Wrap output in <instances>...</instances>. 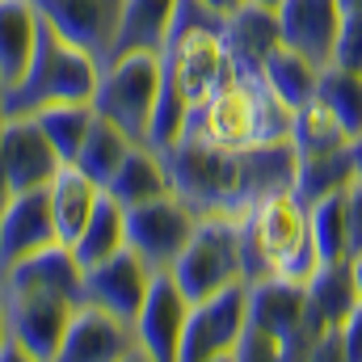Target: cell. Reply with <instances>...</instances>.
I'll use <instances>...</instances> for the list:
<instances>
[{
	"label": "cell",
	"mask_w": 362,
	"mask_h": 362,
	"mask_svg": "<svg viewBox=\"0 0 362 362\" xmlns=\"http://www.w3.org/2000/svg\"><path fill=\"white\" fill-rule=\"evenodd\" d=\"M169 189L198 215H223V219H240L249 215L253 202L270 198L278 189H291L295 181V144H257L245 152H223L198 139H185L160 148Z\"/></svg>",
	"instance_id": "cell-1"
},
{
	"label": "cell",
	"mask_w": 362,
	"mask_h": 362,
	"mask_svg": "<svg viewBox=\"0 0 362 362\" xmlns=\"http://www.w3.org/2000/svg\"><path fill=\"white\" fill-rule=\"evenodd\" d=\"M0 299L8 312V333L21 341L30 362H59L68 320L85 303L81 262L55 240L0 274Z\"/></svg>",
	"instance_id": "cell-2"
},
{
	"label": "cell",
	"mask_w": 362,
	"mask_h": 362,
	"mask_svg": "<svg viewBox=\"0 0 362 362\" xmlns=\"http://www.w3.org/2000/svg\"><path fill=\"white\" fill-rule=\"evenodd\" d=\"M291 122H295V110L262 76L228 72L202 101L189 105L185 139H198L223 152H245L257 144H291Z\"/></svg>",
	"instance_id": "cell-3"
},
{
	"label": "cell",
	"mask_w": 362,
	"mask_h": 362,
	"mask_svg": "<svg viewBox=\"0 0 362 362\" xmlns=\"http://www.w3.org/2000/svg\"><path fill=\"white\" fill-rule=\"evenodd\" d=\"M240 223V262L245 282L257 278H295L308 282L320 257L312 245V223H308V202L295 189H278L270 198L253 202Z\"/></svg>",
	"instance_id": "cell-4"
},
{
	"label": "cell",
	"mask_w": 362,
	"mask_h": 362,
	"mask_svg": "<svg viewBox=\"0 0 362 362\" xmlns=\"http://www.w3.org/2000/svg\"><path fill=\"white\" fill-rule=\"evenodd\" d=\"M97 76H101V64L89 51L72 47L59 30H51L42 21L38 25V47H34V59H30L25 76L4 93V118L38 114L42 105H59V101H93Z\"/></svg>",
	"instance_id": "cell-5"
},
{
	"label": "cell",
	"mask_w": 362,
	"mask_h": 362,
	"mask_svg": "<svg viewBox=\"0 0 362 362\" xmlns=\"http://www.w3.org/2000/svg\"><path fill=\"white\" fill-rule=\"evenodd\" d=\"M156 97H160V55H118L101 64L93 110L135 144H148Z\"/></svg>",
	"instance_id": "cell-6"
},
{
	"label": "cell",
	"mask_w": 362,
	"mask_h": 362,
	"mask_svg": "<svg viewBox=\"0 0 362 362\" xmlns=\"http://www.w3.org/2000/svg\"><path fill=\"white\" fill-rule=\"evenodd\" d=\"M173 278L177 286L189 295V303L232 286V282H245V262H240V223L236 219H223V215H211V219H198L194 236L185 240L181 257L173 262Z\"/></svg>",
	"instance_id": "cell-7"
},
{
	"label": "cell",
	"mask_w": 362,
	"mask_h": 362,
	"mask_svg": "<svg viewBox=\"0 0 362 362\" xmlns=\"http://www.w3.org/2000/svg\"><path fill=\"white\" fill-rule=\"evenodd\" d=\"M249 325V291L245 282H232L189 308V320L181 329L177 362H223L236 354V341Z\"/></svg>",
	"instance_id": "cell-8"
},
{
	"label": "cell",
	"mask_w": 362,
	"mask_h": 362,
	"mask_svg": "<svg viewBox=\"0 0 362 362\" xmlns=\"http://www.w3.org/2000/svg\"><path fill=\"white\" fill-rule=\"evenodd\" d=\"M194 228L198 215L177 194H160L139 206H127V249H135L148 262V270H173Z\"/></svg>",
	"instance_id": "cell-9"
},
{
	"label": "cell",
	"mask_w": 362,
	"mask_h": 362,
	"mask_svg": "<svg viewBox=\"0 0 362 362\" xmlns=\"http://www.w3.org/2000/svg\"><path fill=\"white\" fill-rule=\"evenodd\" d=\"M144 358L139 337H135V320H122L97 303H81L68 320L59 362H131Z\"/></svg>",
	"instance_id": "cell-10"
},
{
	"label": "cell",
	"mask_w": 362,
	"mask_h": 362,
	"mask_svg": "<svg viewBox=\"0 0 362 362\" xmlns=\"http://www.w3.org/2000/svg\"><path fill=\"white\" fill-rule=\"evenodd\" d=\"M189 295L177 286V278L169 270H156L148 282V295L135 312V337L144 358L152 362H177V346H181V329L189 320Z\"/></svg>",
	"instance_id": "cell-11"
},
{
	"label": "cell",
	"mask_w": 362,
	"mask_h": 362,
	"mask_svg": "<svg viewBox=\"0 0 362 362\" xmlns=\"http://www.w3.org/2000/svg\"><path fill=\"white\" fill-rule=\"evenodd\" d=\"M0 165H4L13 194H21V189H42L64 160L51 148L34 114H13L0 122Z\"/></svg>",
	"instance_id": "cell-12"
},
{
	"label": "cell",
	"mask_w": 362,
	"mask_h": 362,
	"mask_svg": "<svg viewBox=\"0 0 362 362\" xmlns=\"http://www.w3.org/2000/svg\"><path fill=\"white\" fill-rule=\"evenodd\" d=\"M148 262L135 253V249H118L114 257L97 262V266H85L81 270V286H85V303H97L122 320H135L144 295H148V282H152Z\"/></svg>",
	"instance_id": "cell-13"
},
{
	"label": "cell",
	"mask_w": 362,
	"mask_h": 362,
	"mask_svg": "<svg viewBox=\"0 0 362 362\" xmlns=\"http://www.w3.org/2000/svg\"><path fill=\"white\" fill-rule=\"evenodd\" d=\"M34 8L72 47L89 51L97 64H105V55L114 47V30H118L122 0H34Z\"/></svg>",
	"instance_id": "cell-14"
},
{
	"label": "cell",
	"mask_w": 362,
	"mask_h": 362,
	"mask_svg": "<svg viewBox=\"0 0 362 362\" xmlns=\"http://www.w3.org/2000/svg\"><path fill=\"white\" fill-rule=\"evenodd\" d=\"M55 245V223H51V202H47V185L42 189H21L4 202L0 211V274L17 262H25L30 253Z\"/></svg>",
	"instance_id": "cell-15"
},
{
	"label": "cell",
	"mask_w": 362,
	"mask_h": 362,
	"mask_svg": "<svg viewBox=\"0 0 362 362\" xmlns=\"http://www.w3.org/2000/svg\"><path fill=\"white\" fill-rule=\"evenodd\" d=\"M278 42H282L278 8L245 0L236 13L223 17V47H228L232 72H240V76H262V64Z\"/></svg>",
	"instance_id": "cell-16"
},
{
	"label": "cell",
	"mask_w": 362,
	"mask_h": 362,
	"mask_svg": "<svg viewBox=\"0 0 362 362\" xmlns=\"http://www.w3.org/2000/svg\"><path fill=\"white\" fill-rule=\"evenodd\" d=\"M337 21L341 8L337 0H282L278 4V30L282 42L316 59L320 68L333 64V42H337Z\"/></svg>",
	"instance_id": "cell-17"
},
{
	"label": "cell",
	"mask_w": 362,
	"mask_h": 362,
	"mask_svg": "<svg viewBox=\"0 0 362 362\" xmlns=\"http://www.w3.org/2000/svg\"><path fill=\"white\" fill-rule=\"evenodd\" d=\"M173 13H177V0H122L114 47H110L105 64L118 55H160V47L173 30Z\"/></svg>",
	"instance_id": "cell-18"
},
{
	"label": "cell",
	"mask_w": 362,
	"mask_h": 362,
	"mask_svg": "<svg viewBox=\"0 0 362 362\" xmlns=\"http://www.w3.org/2000/svg\"><path fill=\"white\" fill-rule=\"evenodd\" d=\"M101 198V185L85 177L76 165H59L55 177L47 181V202H51V223H55V240L72 245L81 236V228L89 223L93 206Z\"/></svg>",
	"instance_id": "cell-19"
},
{
	"label": "cell",
	"mask_w": 362,
	"mask_h": 362,
	"mask_svg": "<svg viewBox=\"0 0 362 362\" xmlns=\"http://www.w3.org/2000/svg\"><path fill=\"white\" fill-rule=\"evenodd\" d=\"M38 8L34 0H0V81L13 89L30 59H34V47H38Z\"/></svg>",
	"instance_id": "cell-20"
},
{
	"label": "cell",
	"mask_w": 362,
	"mask_h": 362,
	"mask_svg": "<svg viewBox=\"0 0 362 362\" xmlns=\"http://www.w3.org/2000/svg\"><path fill=\"white\" fill-rule=\"evenodd\" d=\"M105 194H110L114 202H122V206H139V202H148V198L173 194L160 152L148 148V144H135V148L122 156V165L114 169V177L105 181Z\"/></svg>",
	"instance_id": "cell-21"
},
{
	"label": "cell",
	"mask_w": 362,
	"mask_h": 362,
	"mask_svg": "<svg viewBox=\"0 0 362 362\" xmlns=\"http://www.w3.org/2000/svg\"><path fill=\"white\" fill-rule=\"evenodd\" d=\"M68 249H72V257L81 262V270L105 262V257H114L118 249H127V206L114 202V198L101 189V198H97V206H93L89 223L81 228V236H76Z\"/></svg>",
	"instance_id": "cell-22"
},
{
	"label": "cell",
	"mask_w": 362,
	"mask_h": 362,
	"mask_svg": "<svg viewBox=\"0 0 362 362\" xmlns=\"http://www.w3.org/2000/svg\"><path fill=\"white\" fill-rule=\"evenodd\" d=\"M262 81L270 85L291 110H299V105H308L312 97H316V81H320V64L316 59H308L303 51H295V47H286V42H278L270 55H266V64H262Z\"/></svg>",
	"instance_id": "cell-23"
},
{
	"label": "cell",
	"mask_w": 362,
	"mask_h": 362,
	"mask_svg": "<svg viewBox=\"0 0 362 362\" xmlns=\"http://www.w3.org/2000/svg\"><path fill=\"white\" fill-rule=\"evenodd\" d=\"M354 181V165H350V144L337 152H316V156H299L295 165V181L291 189L312 206L329 194H346V185Z\"/></svg>",
	"instance_id": "cell-24"
},
{
	"label": "cell",
	"mask_w": 362,
	"mask_h": 362,
	"mask_svg": "<svg viewBox=\"0 0 362 362\" xmlns=\"http://www.w3.org/2000/svg\"><path fill=\"white\" fill-rule=\"evenodd\" d=\"M308 303L312 312L337 333L341 320L350 316V308L358 303V291H354V274L350 262H329V266H316V274L308 278Z\"/></svg>",
	"instance_id": "cell-25"
},
{
	"label": "cell",
	"mask_w": 362,
	"mask_h": 362,
	"mask_svg": "<svg viewBox=\"0 0 362 362\" xmlns=\"http://www.w3.org/2000/svg\"><path fill=\"white\" fill-rule=\"evenodd\" d=\"M34 118L47 131V139L59 152V160L72 165L76 152H81V144H85V135L97 122V110H93V101H59V105H42Z\"/></svg>",
	"instance_id": "cell-26"
},
{
	"label": "cell",
	"mask_w": 362,
	"mask_h": 362,
	"mask_svg": "<svg viewBox=\"0 0 362 362\" xmlns=\"http://www.w3.org/2000/svg\"><path fill=\"white\" fill-rule=\"evenodd\" d=\"M316 101L346 127V135H362V72H350L341 64H325L316 81Z\"/></svg>",
	"instance_id": "cell-27"
},
{
	"label": "cell",
	"mask_w": 362,
	"mask_h": 362,
	"mask_svg": "<svg viewBox=\"0 0 362 362\" xmlns=\"http://www.w3.org/2000/svg\"><path fill=\"white\" fill-rule=\"evenodd\" d=\"M131 148H135V139H131V135H122L114 122H105V118L97 114V122H93V131L85 135V144H81V152H76V160H72V165L105 189V181L114 177V169L122 165V156H127Z\"/></svg>",
	"instance_id": "cell-28"
},
{
	"label": "cell",
	"mask_w": 362,
	"mask_h": 362,
	"mask_svg": "<svg viewBox=\"0 0 362 362\" xmlns=\"http://www.w3.org/2000/svg\"><path fill=\"white\" fill-rule=\"evenodd\" d=\"M291 144H295V156H316V152H337L350 144L346 127L312 97L308 105L295 110V122H291Z\"/></svg>",
	"instance_id": "cell-29"
},
{
	"label": "cell",
	"mask_w": 362,
	"mask_h": 362,
	"mask_svg": "<svg viewBox=\"0 0 362 362\" xmlns=\"http://www.w3.org/2000/svg\"><path fill=\"white\" fill-rule=\"evenodd\" d=\"M308 223H312V245H316L320 266L346 262V194H329V198L312 202Z\"/></svg>",
	"instance_id": "cell-30"
},
{
	"label": "cell",
	"mask_w": 362,
	"mask_h": 362,
	"mask_svg": "<svg viewBox=\"0 0 362 362\" xmlns=\"http://www.w3.org/2000/svg\"><path fill=\"white\" fill-rule=\"evenodd\" d=\"M232 362H282V354H278V341H274L270 333H262V329L245 325V333H240V341H236Z\"/></svg>",
	"instance_id": "cell-31"
},
{
	"label": "cell",
	"mask_w": 362,
	"mask_h": 362,
	"mask_svg": "<svg viewBox=\"0 0 362 362\" xmlns=\"http://www.w3.org/2000/svg\"><path fill=\"white\" fill-rule=\"evenodd\" d=\"M362 249V177L346 185V257Z\"/></svg>",
	"instance_id": "cell-32"
},
{
	"label": "cell",
	"mask_w": 362,
	"mask_h": 362,
	"mask_svg": "<svg viewBox=\"0 0 362 362\" xmlns=\"http://www.w3.org/2000/svg\"><path fill=\"white\" fill-rule=\"evenodd\" d=\"M337 346H341V362H362V299L350 308V316L341 320Z\"/></svg>",
	"instance_id": "cell-33"
},
{
	"label": "cell",
	"mask_w": 362,
	"mask_h": 362,
	"mask_svg": "<svg viewBox=\"0 0 362 362\" xmlns=\"http://www.w3.org/2000/svg\"><path fill=\"white\" fill-rule=\"evenodd\" d=\"M202 4H206V8H215L219 17H228V13H236V8H240L245 0H202Z\"/></svg>",
	"instance_id": "cell-34"
},
{
	"label": "cell",
	"mask_w": 362,
	"mask_h": 362,
	"mask_svg": "<svg viewBox=\"0 0 362 362\" xmlns=\"http://www.w3.org/2000/svg\"><path fill=\"white\" fill-rule=\"evenodd\" d=\"M350 165H354V177H362V135L350 139Z\"/></svg>",
	"instance_id": "cell-35"
},
{
	"label": "cell",
	"mask_w": 362,
	"mask_h": 362,
	"mask_svg": "<svg viewBox=\"0 0 362 362\" xmlns=\"http://www.w3.org/2000/svg\"><path fill=\"white\" fill-rule=\"evenodd\" d=\"M350 262V274H354V291H358V299H362V249L354 253V257H346Z\"/></svg>",
	"instance_id": "cell-36"
},
{
	"label": "cell",
	"mask_w": 362,
	"mask_h": 362,
	"mask_svg": "<svg viewBox=\"0 0 362 362\" xmlns=\"http://www.w3.org/2000/svg\"><path fill=\"white\" fill-rule=\"evenodd\" d=\"M8 198H13V185H8V177H4V165H0V211H4Z\"/></svg>",
	"instance_id": "cell-37"
},
{
	"label": "cell",
	"mask_w": 362,
	"mask_h": 362,
	"mask_svg": "<svg viewBox=\"0 0 362 362\" xmlns=\"http://www.w3.org/2000/svg\"><path fill=\"white\" fill-rule=\"evenodd\" d=\"M8 337V312H4V299H0V341Z\"/></svg>",
	"instance_id": "cell-38"
},
{
	"label": "cell",
	"mask_w": 362,
	"mask_h": 362,
	"mask_svg": "<svg viewBox=\"0 0 362 362\" xmlns=\"http://www.w3.org/2000/svg\"><path fill=\"white\" fill-rule=\"evenodd\" d=\"M4 93H8V85L0 81V122H4Z\"/></svg>",
	"instance_id": "cell-39"
},
{
	"label": "cell",
	"mask_w": 362,
	"mask_h": 362,
	"mask_svg": "<svg viewBox=\"0 0 362 362\" xmlns=\"http://www.w3.org/2000/svg\"><path fill=\"white\" fill-rule=\"evenodd\" d=\"M253 4H266V8H278V4H282V0H253Z\"/></svg>",
	"instance_id": "cell-40"
}]
</instances>
